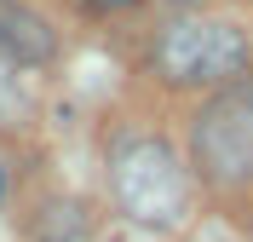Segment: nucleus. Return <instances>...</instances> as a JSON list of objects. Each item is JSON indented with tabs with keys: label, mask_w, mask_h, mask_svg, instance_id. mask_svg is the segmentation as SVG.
<instances>
[{
	"label": "nucleus",
	"mask_w": 253,
	"mask_h": 242,
	"mask_svg": "<svg viewBox=\"0 0 253 242\" xmlns=\"http://www.w3.org/2000/svg\"><path fill=\"white\" fill-rule=\"evenodd\" d=\"M150 64L167 87H224L242 69H253V35L248 23L219 12H184L156 35Z\"/></svg>",
	"instance_id": "f257e3e1"
},
{
	"label": "nucleus",
	"mask_w": 253,
	"mask_h": 242,
	"mask_svg": "<svg viewBox=\"0 0 253 242\" xmlns=\"http://www.w3.org/2000/svg\"><path fill=\"white\" fill-rule=\"evenodd\" d=\"M190 179L207 191H253V69L213 87L190 121Z\"/></svg>",
	"instance_id": "f03ea898"
},
{
	"label": "nucleus",
	"mask_w": 253,
	"mask_h": 242,
	"mask_svg": "<svg viewBox=\"0 0 253 242\" xmlns=\"http://www.w3.org/2000/svg\"><path fill=\"white\" fill-rule=\"evenodd\" d=\"M110 185L132 219L144 225H178L190 208V161L150 133H126L110 156Z\"/></svg>",
	"instance_id": "7ed1b4c3"
},
{
	"label": "nucleus",
	"mask_w": 253,
	"mask_h": 242,
	"mask_svg": "<svg viewBox=\"0 0 253 242\" xmlns=\"http://www.w3.org/2000/svg\"><path fill=\"white\" fill-rule=\"evenodd\" d=\"M63 47L58 23H52L41 6H29V0H0V58H12V64L23 69H41L52 64Z\"/></svg>",
	"instance_id": "20e7f679"
},
{
	"label": "nucleus",
	"mask_w": 253,
	"mask_h": 242,
	"mask_svg": "<svg viewBox=\"0 0 253 242\" xmlns=\"http://www.w3.org/2000/svg\"><path fill=\"white\" fill-rule=\"evenodd\" d=\"M86 12H110V17H121V12H138V6H150V0H81Z\"/></svg>",
	"instance_id": "39448f33"
},
{
	"label": "nucleus",
	"mask_w": 253,
	"mask_h": 242,
	"mask_svg": "<svg viewBox=\"0 0 253 242\" xmlns=\"http://www.w3.org/2000/svg\"><path fill=\"white\" fill-rule=\"evenodd\" d=\"M248 231H253V202H248Z\"/></svg>",
	"instance_id": "423d86ee"
},
{
	"label": "nucleus",
	"mask_w": 253,
	"mask_h": 242,
	"mask_svg": "<svg viewBox=\"0 0 253 242\" xmlns=\"http://www.w3.org/2000/svg\"><path fill=\"white\" fill-rule=\"evenodd\" d=\"M0 185H6V179H0Z\"/></svg>",
	"instance_id": "0eeeda50"
}]
</instances>
